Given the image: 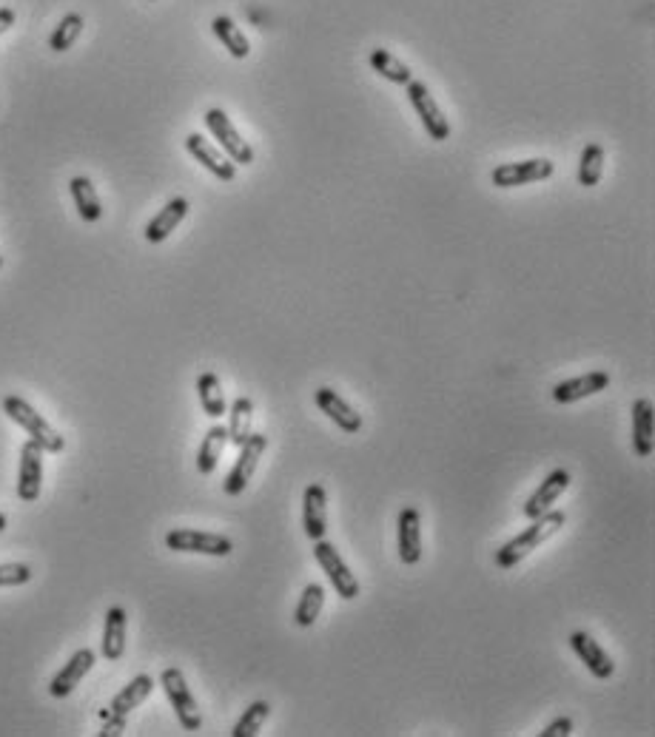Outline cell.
Listing matches in <instances>:
<instances>
[{
	"label": "cell",
	"mask_w": 655,
	"mask_h": 737,
	"mask_svg": "<svg viewBox=\"0 0 655 737\" xmlns=\"http://www.w3.org/2000/svg\"><path fill=\"white\" fill-rule=\"evenodd\" d=\"M302 530L311 541L328 533V493L322 484H308L302 493Z\"/></svg>",
	"instance_id": "14"
},
{
	"label": "cell",
	"mask_w": 655,
	"mask_h": 737,
	"mask_svg": "<svg viewBox=\"0 0 655 737\" xmlns=\"http://www.w3.org/2000/svg\"><path fill=\"white\" fill-rule=\"evenodd\" d=\"M553 160L547 157H533V160H522V163H502V166L493 168L490 180L496 188H519V185L542 183L553 177Z\"/></svg>",
	"instance_id": "9"
},
{
	"label": "cell",
	"mask_w": 655,
	"mask_h": 737,
	"mask_svg": "<svg viewBox=\"0 0 655 737\" xmlns=\"http://www.w3.org/2000/svg\"><path fill=\"white\" fill-rule=\"evenodd\" d=\"M103 718V737H114V735H123V729H126V718H120V715H109V712H103L100 715Z\"/></svg>",
	"instance_id": "35"
},
{
	"label": "cell",
	"mask_w": 655,
	"mask_h": 737,
	"mask_svg": "<svg viewBox=\"0 0 655 737\" xmlns=\"http://www.w3.org/2000/svg\"><path fill=\"white\" fill-rule=\"evenodd\" d=\"M265 447H268V436H265V433H251V436H248V442L240 447V456L234 461L231 473H228L223 481L225 496H240L245 487H248V481H251V476L257 473V467H260Z\"/></svg>",
	"instance_id": "8"
},
{
	"label": "cell",
	"mask_w": 655,
	"mask_h": 737,
	"mask_svg": "<svg viewBox=\"0 0 655 737\" xmlns=\"http://www.w3.org/2000/svg\"><path fill=\"white\" fill-rule=\"evenodd\" d=\"M69 191H72V200H75L80 220L83 222L103 220V203H100L97 188H94L89 177H72V180H69Z\"/></svg>",
	"instance_id": "25"
},
{
	"label": "cell",
	"mask_w": 655,
	"mask_h": 737,
	"mask_svg": "<svg viewBox=\"0 0 655 737\" xmlns=\"http://www.w3.org/2000/svg\"><path fill=\"white\" fill-rule=\"evenodd\" d=\"M564 524H567V516H564L562 510H547L544 516L533 518L530 527H524L522 533L516 535V538H510L505 547L496 553V567H499V570L516 567V564L524 561L533 550H539L544 541H550L553 535L559 533Z\"/></svg>",
	"instance_id": "1"
},
{
	"label": "cell",
	"mask_w": 655,
	"mask_h": 737,
	"mask_svg": "<svg viewBox=\"0 0 655 737\" xmlns=\"http://www.w3.org/2000/svg\"><path fill=\"white\" fill-rule=\"evenodd\" d=\"M653 402L638 399L633 405V450L638 459L653 456Z\"/></svg>",
	"instance_id": "21"
},
{
	"label": "cell",
	"mask_w": 655,
	"mask_h": 737,
	"mask_svg": "<svg viewBox=\"0 0 655 737\" xmlns=\"http://www.w3.org/2000/svg\"><path fill=\"white\" fill-rule=\"evenodd\" d=\"M405 92H408V100H411L413 111L419 114V120H422V126H425V131H428V137H431L433 143L448 140L450 123L448 117H445V111L439 109V103L433 100L431 89H428L422 80H411V83L405 86Z\"/></svg>",
	"instance_id": "7"
},
{
	"label": "cell",
	"mask_w": 655,
	"mask_h": 737,
	"mask_svg": "<svg viewBox=\"0 0 655 737\" xmlns=\"http://www.w3.org/2000/svg\"><path fill=\"white\" fill-rule=\"evenodd\" d=\"M211 32H214V37H217L225 49H228V55L231 57L245 60V57L251 55V43H248V37L243 35V29H240L234 20L228 18V15H217V18L211 20Z\"/></svg>",
	"instance_id": "26"
},
{
	"label": "cell",
	"mask_w": 655,
	"mask_h": 737,
	"mask_svg": "<svg viewBox=\"0 0 655 737\" xmlns=\"http://www.w3.org/2000/svg\"><path fill=\"white\" fill-rule=\"evenodd\" d=\"M570 732H573V718H556L550 726H544L539 737H567Z\"/></svg>",
	"instance_id": "34"
},
{
	"label": "cell",
	"mask_w": 655,
	"mask_h": 737,
	"mask_svg": "<svg viewBox=\"0 0 655 737\" xmlns=\"http://www.w3.org/2000/svg\"><path fill=\"white\" fill-rule=\"evenodd\" d=\"M271 715V703L268 701H254L243 712V718L234 723L231 735L234 737H254L260 735V729L265 726V720Z\"/></svg>",
	"instance_id": "32"
},
{
	"label": "cell",
	"mask_w": 655,
	"mask_h": 737,
	"mask_svg": "<svg viewBox=\"0 0 655 737\" xmlns=\"http://www.w3.org/2000/svg\"><path fill=\"white\" fill-rule=\"evenodd\" d=\"M188 208H191V205H188L186 197H171L169 203L163 205V208L151 217L149 225H146V231H143V237H146L151 245L166 242L171 234H174V228L188 217Z\"/></svg>",
	"instance_id": "17"
},
{
	"label": "cell",
	"mask_w": 655,
	"mask_h": 737,
	"mask_svg": "<svg viewBox=\"0 0 655 737\" xmlns=\"http://www.w3.org/2000/svg\"><path fill=\"white\" fill-rule=\"evenodd\" d=\"M314 558H317V564L322 567V572L328 575V581L334 584V592H337L342 601H354L356 595H359V581H356V575L351 572V567L342 561V555L334 544H328L325 538H319L314 541Z\"/></svg>",
	"instance_id": "6"
},
{
	"label": "cell",
	"mask_w": 655,
	"mask_h": 737,
	"mask_svg": "<svg viewBox=\"0 0 655 737\" xmlns=\"http://www.w3.org/2000/svg\"><path fill=\"white\" fill-rule=\"evenodd\" d=\"M197 396H200V405H203V413L208 419H223L228 413V405H225V393L217 373L206 370L200 379H197Z\"/></svg>",
	"instance_id": "27"
},
{
	"label": "cell",
	"mask_w": 655,
	"mask_h": 737,
	"mask_svg": "<svg viewBox=\"0 0 655 737\" xmlns=\"http://www.w3.org/2000/svg\"><path fill=\"white\" fill-rule=\"evenodd\" d=\"M225 447H228V430H225L223 424H211L208 433L203 436L200 450H197V470H200L203 476H211V473L217 470V464L223 459Z\"/></svg>",
	"instance_id": "24"
},
{
	"label": "cell",
	"mask_w": 655,
	"mask_h": 737,
	"mask_svg": "<svg viewBox=\"0 0 655 737\" xmlns=\"http://www.w3.org/2000/svg\"><path fill=\"white\" fill-rule=\"evenodd\" d=\"M3 413L18 424V427H23V430L29 433V439L38 442L46 453H63V450H66V439H63L55 427L46 422L26 399H20V396H6V399H3Z\"/></svg>",
	"instance_id": "2"
},
{
	"label": "cell",
	"mask_w": 655,
	"mask_h": 737,
	"mask_svg": "<svg viewBox=\"0 0 655 737\" xmlns=\"http://www.w3.org/2000/svg\"><path fill=\"white\" fill-rule=\"evenodd\" d=\"M80 32H83V15L69 12L66 18L57 23L55 32L49 37V49H52V52H69V49L75 46L77 37H80Z\"/></svg>",
	"instance_id": "31"
},
{
	"label": "cell",
	"mask_w": 655,
	"mask_h": 737,
	"mask_svg": "<svg viewBox=\"0 0 655 737\" xmlns=\"http://www.w3.org/2000/svg\"><path fill=\"white\" fill-rule=\"evenodd\" d=\"M570 646H573V652L579 655L581 664L590 669V675H593V678H599V681L613 678L616 664H613V658L607 655V649H604V646H601L593 635H587L584 629H579V632H573V635H570Z\"/></svg>",
	"instance_id": "13"
},
{
	"label": "cell",
	"mask_w": 655,
	"mask_h": 737,
	"mask_svg": "<svg viewBox=\"0 0 655 737\" xmlns=\"http://www.w3.org/2000/svg\"><path fill=\"white\" fill-rule=\"evenodd\" d=\"M166 547L171 553H197L225 558L234 553V541L228 535L206 533V530H191V527H177L166 533Z\"/></svg>",
	"instance_id": "4"
},
{
	"label": "cell",
	"mask_w": 655,
	"mask_h": 737,
	"mask_svg": "<svg viewBox=\"0 0 655 737\" xmlns=\"http://www.w3.org/2000/svg\"><path fill=\"white\" fill-rule=\"evenodd\" d=\"M317 407L331 419V422L337 424L342 433H359L362 430V416L356 413L354 407L348 405L342 396H339L337 390H331V387H319L317 390Z\"/></svg>",
	"instance_id": "19"
},
{
	"label": "cell",
	"mask_w": 655,
	"mask_h": 737,
	"mask_svg": "<svg viewBox=\"0 0 655 737\" xmlns=\"http://www.w3.org/2000/svg\"><path fill=\"white\" fill-rule=\"evenodd\" d=\"M151 689H154V678H151V675H137V678H131L129 686H123V689L114 695L106 712H109V715H120V718H126L131 709H137L140 703L149 698Z\"/></svg>",
	"instance_id": "23"
},
{
	"label": "cell",
	"mask_w": 655,
	"mask_h": 737,
	"mask_svg": "<svg viewBox=\"0 0 655 737\" xmlns=\"http://www.w3.org/2000/svg\"><path fill=\"white\" fill-rule=\"evenodd\" d=\"M32 567L29 564H20V561H12V564H0V587H23L32 581Z\"/></svg>",
	"instance_id": "33"
},
{
	"label": "cell",
	"mask_w": 655,
	"mask_h": 737,
	"mask_svg": "<svg viewBox=\"0 0 655 737\" xmlns=\"http://www.w3.org/2000/svg\"><path fill=\"white\" fill-rule=\"evenodd\" d=\"M0 268H3V254H0Z\"/></svg>",
	"instance_id": "38"
},
{
	"label": "cell",
	"mask_w": 655,
	"mask_h": 737,
	"mask_svg": "<svg viewBox=\"0 0 655 737\" xmlns=\"http://www.w3.org/2000/svg\"><path fill=\"white\" fill-rule=\"evenodd\" d=\"M567 487H570V473L562 470V467H559V470H553V473H550V476H547V479L536 487V493L527 498V504H524V516L533 521V518L544 516L547 510H553V504L562 498V493L567 490Z\"/></svg>",
	"instance_id": "18"
},
{
	"label": "cell",
	"mask_w": 655,
	"mask_h": 737,
	"mask_svg": "<svg viewBox=\"0 0 655 737\" xmlns=\"http://www.w3.org/2000/svg\"><path fill=\"white\" fill-rule=\"evenodd\" d=\"M146 3H154V0H146Z\"/></svg>",
	"instance_id": "39"
},
{
	"label": "cell",
	"mask_w": 655,
	"mask_h": 737,
	"mask_svg": "<svg viewBox=\"0 0 655 737\" xmlns=\"http://www.w3.org/2000/svg\"><path fill=\"white\" fill-rule=\"evenodd\" d=\"M43 447L32 439H26L20 447V470H18V498L32 504L38 501L43 490Z\"/></svg>",
	"instance_id": "10"
},
{
	"label": "cell",
	"mask_w": 655,
	"mask_h": 737,
	"mask_svg": "<svg viewBox=\"0 0 655 737\" xmlns=\"http://www.w3.org/2000/svg\"><path fill=\"white\" fill-rule=\"evenodd\" d=\"M368 63H371V69H374L379 77H385L388 83H396V86H408L413 80V72L399 60L396 55H391L388 49H374L371 55H368Z\"/></svg>",
	"instance_id": "28"
},
{
	"label": "cell",
	"mask_w": 655,
	"mask_h": 737,
	"mask_svg": "<svg viewBox=\"0 0 655 737\" xmlns=\"http://www.w3.org/2000/svg\"><path fill=\"white\" fill-rule=\"evenodd\" d=\"M160 686H163V692H166V698H169L171 709H174V715L180 720V726H183L186 732H200L203 715H200V706H197L194 695H191V689H188L183 669H177V666L163 669Z\"/></svg>",
	"instance_id": "3"
},
{
	"label": "cell",
	"mask_w": 655,
	"mask_h": 737,
	"mask_svg": "<svg viewBox=\"0 0 655 737\" xmlns=\"http://www.w3.org/2000/svg\"><path fill=\"white\" fill-rule=\"evenodd\" d=\"M604 148L599 143H590V146H584L579 157V185L584 188H593V185H599L601 174H604Z\"/></svg>",
	"instance_id": "30"
},
{
	"label": "cell",
	"mask_w": 655,
	"mask_h": 737,
	"mask_svg": "<svg viewBox=\"0 0 655 737\" xmlns=\"http://www.w3.org/2000/svg\"><path fill=\"white\" fill-rule=\"evenodd\" d=\"M186 151L200 163V166L211 171L217 180H223V183H231L234 177H237V166L225 157L223 151L217 146H211L203 134H197V131H191L186 137Z\"/></svg>",
	"instance_id": "12"
},
{
	"label": "cell",
	"mask_w": 655,
	"mask_h": 737,
	"mask_svg": "<svg viewBox=\"0 0 655 737\" xmlns=\"http://www.w3.org/2000/svg\"><path fill=\"white\" fill-rule=\"evenodd\" d=\"M396 550L402 564H419L422 558V516L416 507H405L396 518Z\"/></svg>",
	"instance_id": "11"
},
{
	"label": "cell",
	"mask_w": 655,
	"mask_h": 737,
	"mask_svg": "<svg viewBox=\"0 0 655 737\" xmlns=\"http://www.w3.org/2000/svg\"><path fill=\"white\" fill-rule=\"evenodd\" d=\"M322 607H325V587L322 584H305V590L300 595V604L294 609V624L302 629L314 627Z\"/></svg>",
	"instance_id": "29"
},
{
	"label": "cell",
	"mask_w": 655,
	"mask_h": 737,
	"mask_svg": "<svg viewBox=\"0 0 655 737\" xmlns=\"http://www.w3.org/2000/svg\"><path fill=\"white\" fill-rule=\"evenodd\" d=\"M610 387V373L607 370H593V373H584V376H576V379H567V382H559L553 387V402L559 405H573V402H581L587 396H596L601 390Z\"/></svg>",
	"instance_id": "15"
},
{
	"label": "cell",
	"mask_w": 655,
	"mask_h": 737,
	"mask_svg": "<svg viewBox=\"0 0 655 737\" xmlns=\"http://www.w3.org/2000/svg\"><path fill=\"white\" fill-rule=\"evenodd\" d=\"M126 624L129 615L123 607H112L106 612V624H103V641H100V652L106 661H120L126 652Z\"/></svg>",
	"instance_id": "20"
},
{
	"label": "cell",
	"mask_w": 655,
	"mask_h": 737,
	"mask_svg": "<svg viewBox=\"0 0 655 737\" xmlns=\"http://www.w3.org/2000/svg\"><path fill=\"white\" fill-rule=\"evenodd\" d=\"M15 26V9L9 6H0V35H6L9 29Z\"/></svg>",
	"instance_id": "36"
},
{
	"label": "cell",
	"mask_w": 655,
	"mask_h": 737,
	"mask_svg": "<svg viewBox=\"0 0 655 737\" xmlns=\"http://www.w3.org/2000/svg\"><path fill=\"white\" fill-rule=\"evenodd\" d=\"M6 527H9V521H6V513H0V533H3Z\"/></svg>",
	"instance_id": "37"
},
{
	"label": "cell",
	"mask_w": 655,
	"mask_h": 737,
	"mask_svg": "<svg viewBox=\"0 0 655 737\" xmlns=\"http://www.w3.org/2000/svg\"><path fill=\"white\" fill-rule=\"evenodd\" d=\"M228 444H234L237 450L248 442V436L254 433V405H251V399L248 396H240V399H234V405L228 407Z\"/></svg>",
	"instance_id": "22"
},
{
	"label": "cell",
	"mask_w": 655,
	"mask_h": 737,
	"mask_svg": "<svg viewBox=\"0 0 655 737\" xmlns=\"http://www.w3.org/2000/svg\"><path fill=\"white\" fill-rule=\"evenodd\" d=\"M203 120H206V129L211 131V137L220 140L223 154L234 166H251L254 163V148L245 143L243 134L234 129V123L228 120L223 109H208Z\"/></svg>",
	"instance_id": "5"
},
{
	"label": "cell",
	"mask_w": 655,
	"mask_h": 737,
	"mask_svg": "<svg viewBox=\"0 0 655 737\" xmlns=\"http://www.w3.org/2000/svg\"><path fill=\"white\" fill-rule=\"evenodd\" d=\"M92 666H94L92 649H77L75 655L66 661V666L52 678V683H49V695H52V698H69V695L75 692V686H80V681L92 672Z\"/></svg>",
	"instance_id": "16"
}]
</instances>
